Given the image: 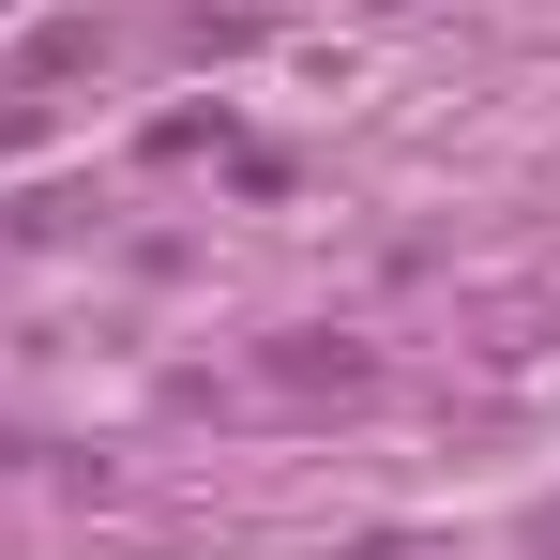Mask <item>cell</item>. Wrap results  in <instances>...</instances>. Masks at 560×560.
<instances>
[{
	"instance_id": "obj_1",
	"label": "cell",
	"mask_w": 560,
	"mask_h": 560,
	"mask_svg": "<svg viewBox=\"0 0 560 560\" xmlns=\"http://www.w3.org/2000/svg\"><path fill=\"white\" fill-rule=\"evenodd\" d=\"M273 378H288V394H364V349H349V334H288V349H273Z\"/></svg>"
}]
</instances>
